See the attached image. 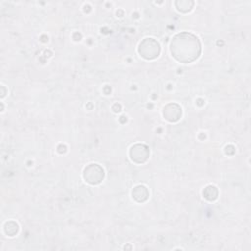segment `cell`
<instances>
[{
	"instance_id": "obj_1",
	"label": "cell",
	"mask_w": 251,
	"mask_h": 251,
	"mask_svg": "<svg viewBox=\"0 0 251 251\" xmlns=\"http://www.w3.org/2000/svg\"><path fill=\"white\" fill-rule=\"evenodd\" d=\"M171 51L177 61L189 63L198 58L201 51L200 42L193 34L182 32L173 39Z\"/></svg>"
},
{
	"instance_id": "obj_2",
	"label": "cell",
	"mask_w": 251,
	"mask_h": 251,
	"mask_svg": "<svg viewBox=\"0 0 251 251\" xmlns=\"http://www.w3.org/2000/svg\"><path fill=\"white\" fill-rule=\"evenodd\" d=\"M160 52L159 43L152 38H146L139 45V53L146 59H154Z\"/></svg>"
},
{
	"instance_id": "obj_3",
	"label": "cell",
	"mask_w": 251,
	"mask_h": 251,
	"mask_svg": "<svg viewBox=\"0 0 251 251\" xmlns=\"http://www.w3.org/2000/svg\"><path fill=\"white\" fill-rule=\"evenodd\" d=\"M133 147L138 151V153H136V152L130 150L131 159H132L133 161L137 162V163L144 162V161L147 159V156H148L147 147L144 146V145H135V146H133Z\"/></svg>"
}]
</instances>
